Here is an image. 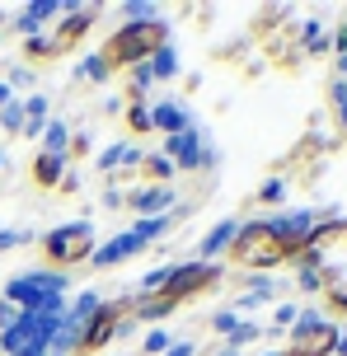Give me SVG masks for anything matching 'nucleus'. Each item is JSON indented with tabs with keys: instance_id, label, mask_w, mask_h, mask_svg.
<instances>
[{
	"instance_id": "nucleus-31",
	"label": "nucleus",
	"mask_w": 347,
	"mask_h": 356,
	"mask_svg": "<svg viewBox=\"0 0 347 356\" xmlns=\"http://www.w3.org/2000/svg\"><path fill=\"white\" fill-rule=\"evenodd\" d=\"M296 286H300L305 296H319V291H324V282H319V272H314L310 263H296Z\"/></svg>"
},
{
	"instance_id": "nucleus-14",
	"label": "nucleus",
	"mask_w": 347,
	"mask_h": 356,
	"mask_svg": "<svg viewBox=\"0 0 347 356\" xmlns=\"http://www.w3.org/2000/svg\"><path fill=\"white\" fill-rule=\"evenodd\" d=\"M277 291H282V286H277L273 277H254L239 296H230V314H254L263 305H277Z\"/></svg>"
},
{
	"instance_id": "nucleus-18",
	"label": "nucleus",
	"mask_w": 347,
	"mask_h": 356,
	"mask_svg": "<svg viewBox=\"0 0 347 356\" xmlns=\"http://www.w3.org/2000/svg\"><path fill=\"white\" fill-rule=\"evenodd\" d=\"M56 15H61V5H56V0H33V5H24V10H19L15 33L19 38H33V33H42V24L56 19Z\"/></svg>"
},
{
	"instance_id": "nucleus-25",
	"label": "nucleus",
	"mask_w": 347,
	"mask_h": 356,
	"mask_svg": "<svg viewBox=\"0 0 347 356\" xmlns=\"http://www.w3.org/2000/svg\"><path fill=\"white\" fill-rule=\"evenodd\" d=\"M329 113H333V122H338V131L347 136V80H338V75L329 80Z\"/></svg>"
},
{
	"instance_id": "nucleus-3",
	"label": "nucleus",
	"mask_w": 347,
	"mask_h": 356,
	"mask_svg": "<svg viewBox=\"0 0 347 356\" xmlns=\"http://www.w3.org/2000/svg\"><path fill=\"white\" fill-rule=\"evenodd\" d=\"M254 272V277H273L277 267H287V249L277 239L273 220H239L235 239L225 249V272Z\"/></svg>"
},
{
	"instance_id": "nucleus-16",
	"label": "nucleus",
	"mask_w": 347,
	"mask_h": 356,
	"mask_svg": "<svg viewBox=\"0 0 347 356\" xmlns=\"http://www.w3.org/2000/svg\"><path fill=\"white\" fill-rule=\"evenodd\" d=\"M174 178H179V169H174V160L160 155V150L141 155V164H136V183H141V188H174Z\"/></svg>"
},
{
	"instance_id": "nucleus-35",
	"label": "nucleus",
	"mask_w": 347,
	"mask_h": 356,
	"mask_svg": "<svg viewBox=\"0 0 347 356\" xmlns=\"http://www.w3.org/2000/svg\"><path fill=\"white\" fill-rule=\"evenodd\" d=\"M249 47V38H239V42H225V47H216V61H225V66H235V56Z\"/></svg>"
},
{
	"instance_id": "nucleus-33",
	"label": "nucleus",
	"mask_w": 347,
	"mask_h": 356,
	"mask_svg": "<svg viewBox=\"0 0 347 356\" xmlns=\"http://www.w3.org/2000/svg\"><path fill=\"white\" fill-rule=\"evenodd\" d=\"M235 323H239V314L220 309V314H211V333H216V338H230V333H235Z\"/></svg>"
},
{
	"instance_id": "nucleus-39",
	"label": "nucleus",
	"mask_w": 347,
	"mask_h": 356,
	"mask_svg": "<svg viewBox=\"0 0 347 356\" xmlns=\"http://www.w3.org/2000/svg\"><path fill=\"white\" fill-rule=\"evenodd\" d=\"M104 207H108V211H118V207H122V188H104Z\"/></svg>"
},
{
	"instance_id": "nucleus-8",
	"label": "nucleus",
	"mask_w": 347,
	"mask_h": 356,
	"mask_svg": "<svg viewBox=\"0 0 347 356\" xmlns=\"http://www.w3.org/2000/svg\"><path fill=\"white\" fill-rule=\"evenodd\" d=\"M160 155H169L179 174H202V169H216L220 164V150L202 141V127H188L179 136H165V150Z\"/></svg>"
},
{
	"instance_id": "nucleus-9",
	"label": "nucleus",
	"mask_w": 347,
	"mask_h": 356,
	"mask_svg": "<svg viewBox=\"0 0 347 356\" xmlns=\"http://www.w3.org/2000/svg\"><path fill=\"white\" fill-rule=\"evenodd\" d=\"M94 19H99V5H61V24H52V47L56 56L80 52V42L94 33Z\"/></svg>"
},
{
	"instance_id": "nucleus-42",
	"label": "nucleus",
	"mask_w": 347,
	"mask_h": 356,
	"mask_svg": "<svg viewBox=\"0 0 347 356\" xmlns=\"http://www.w3.org/2000/svg\"><path fill=\"white\" fill-rule=\"evenodd\" d=\"M216 356H239V347H230V342H220V347H216Z\"/></svg>"
},
{
	"instance_id": "nucleus-30",
	"label": "nucleus",
	"mask_w": 347,
	"mask_h": 356,
	"mask_svg": "<svg viewBox=\"0 0 347 356\" xmlns=\"http://www.w3.org/2000/svg\"><path fill=\"white\" fill-rule=\"evenodd\" d=\"M169 347H174V338H169V328H150L146 338H141V352H146V356H165Z\"/></svg>"
},
{
	"instance_id": "nucleus-20",
	"label": "nucleus",
	"mask_w": 347,
	"mask_h": 356,
	"mask_svg": "<svg viewBox=\"0 0 347 356\" xmlns=\"http://www.w3.org/2000/svg\"><path fill=\"white\" fill-rule=\"evenodd\" d=\"M19 56H24V66L33 71V66H52L56 47H52V38H47V33H33V38H24V42H19Z\"/></svg>"
},
{
	"instance_id": "nucleus-19",
	"label": "nucleus",
	"mask_w": 347,
	"mask_h": 356,
	"mask_svg": "<svg viewBox=\"0 0 347 356\" xmlns=\"http://www.w3.org/2000/svg\"><path fill=\"white\" fill-rule=\"evenodd\" d=\"M141 155H146V150L118 141V145H108V150H99V174L113 178V169H136V164H141Z\"/></svg>"
},
{
	"instance_id": "nucleus-38",
	"label": "nucleus",
	"mask_w": 347,
	"mask_h": 356,
	"mask_svg": "<svg viewBox=\"0 0 347 356\" xmlns=\"http://www.w3.org/2000/svg\"><path fill=\"white\" fill-rule=\"evenodd\" d=\"M193 352H197V342H193V338H174V347H169L165 356H193Z\"/></svg>"
},
{
	"instance_id": "nucleus-12",
	"label": "nucleus",
	"mask_w": 347,
	"mask_h": 356,
	"mask_svg": "<svg viewBox=\"0 0 347 356\" xmlns=\"http://www.w3.org/2000/svg\"><path fill=\"white\" fill-rule=\"evenodd\" d=\"M122 207L150 220V216H169L179 207V197H174V188H131V193H122Z\"/></svg>"
},
{
	"instance_id": "nucleus-34",
	"label": "nucleus",
	"mask_w": 347,
	"mask_h": 356,
	"mask_svg": "<svg viewBox=\"0 0 347 356\" xmlns=\"http://www.w3.org/2000/svg\"><path fill=\"white\" fill-rule=\"evenodd\" d=\"M122 15H127V24H131V19H160V10H155V5H141V0H131V5H122Z\"/></svg>"
},
{
	"instance_id": "nucleus-44",
	"label": "nucleus",
	"mask_w": 347,
	"mask_h": 356,
	"mask_svg": "<svg viewBox=\"0 0 347 356\" xmlns=\"http://www.w3.org/2000/svg\"><path fill=\"white\" fill-rule=\"evenodd\" d=\"M15 356H47L42 347H24V352H15Z\"/></svg>"
},
{
	"instance_id": "nucleus-40",
	"label": "nucleus",
	"mask_w": 347,
	"mask_h": 356,
	"mask_svg": "<svg viewBox=\"0 0 347 356\" xmlns=\"http://www.w3.org/2000/svg\"><path fill=\"white\" fill-rule=\"evenodd\" d=\"M197 89H202V75H197V71L183 75V94H197Z\"/></svg>"
},
{
	"instance_id": "nucleus-10",
	"label": "nucleus",
	"mask_w": 347,
	"mask_h": 356,
	"mask_svg": "<svg viewBox=\"0 0 347 356\" xmlns=\"http://www.w3.org/2000/svg\"><path fill=\"white\" fill-rule=\"evenodd\" d=\"M314 225H319V211H282L273 216V230L277 239H282V249H287V263H300V253H305V239L314 234Z\"/></svg>"
},
{
	"instance_id": "nucleus-47",
	"label": "nucleus",
	"mask_w": 347,
	"mask_h": 356,
	"mask_svg": "<svg viewBox=\"0 0 347 356\" xmlns=\"http://www.w3.org/2000/svg\"><path fill=\"white\" fill-rule=\"evenodd\" d=\"M343 38H347V24H343Z\"/></svg>"
},
{
	"instance_id": "nucleus-22",
	"label": "nucleus",
	"mask_w": 347,
	"mask_h": 356,
	"mask_svg": "<svg viewBox=\"0 0 347 356\" xmlns=\"http://www.w3.org/2000/svg\"><path fill=\"white\" fill-rule=\"evenodd\" d=\"M282 197H287V178H282V174H273V178H263V183L254 188V197L244 202V211H249V207H277Z\"/></svg>"
},
{
	"instance_id": "nucleus-41",
	"label": "nucleus",
	"mask_w": 347,
	"mask_h": 356,
	"mask_svg": "<svg viewBox=\"0 0 347 356\" xmlns=\"http://www.w3.org/2000/svg\"><path fill=\"white\" fill-rule=\"evenodd\" d=\"M10 99H15V89H10V85H5V80H0V108L10 104Z\"/></svg>"
},
{
	"instance_id": "nucleus-15",
	"label": "nucleus",
	"mask_w": 347,
	"mask_h": 356,
	"mask_svg": "<svg viewBox=\"0 0 347 356\" xmlns=\"http://www.w3.org/2000/svg\"><path fill=\"white\" fill-rule=\"evenodd\" d=\"M235 230H239V216H225V220H216L211 230L202 234L197 263H220V258H225V249H230V239H235Z\"/></svg>"
},
{
	"instance_id": "nucleus-4",
	"label": "nucleus",
	"mask_w": 347,
	"mask_h": 356,
	"mask_svg": "<svg viewBox=\"0 0 347 356\" xmlns=\"http://www.w3.org/2000/svg\"><path fill=\"white\" fill-rule=\"evenodd\" d=\"M99 239H94V220H66V225H52L47 234H38V253H42V267L47 272H71V267L90 263Z\"/></svg>"
},
{
	"instance_id": "nucleus-7",
	"label": "nucleus",
	"mask_w": 347,
	"mask_h": 356,
	"mask_svg": "<svg viewBox=\"0 0 347 356\" xmlns=\"http://www.w3.org/2000/svg\"><path fill=\"white\" fill-rule=\"evenodd\" d=\"M333 352H338V323L324 309H300V319L287 328L282 356H333Z\"/></svg>"
},
{
	"instance_id": "nucleus-6",
	"label": "nucleus",
	"mask_w": 347,
	"mask_h": 356,
	"mask_svg": "<svg viewBox=\"0 0 347 356\" xmlns=\"http://www.w3.org/2000/svg\"><path fill=\"white\" fill-rule=\"evenodd\" d=\"M136 319H131V296H118V300H99L85 328H80V338H75L71 356H104L118 338H127Z\"/></svg>"
},
{
	"instance_id": "nucleus-21",
	"label": "nucleus",
	"mask_w": 347,
	"mask_h": 356,
	"mask_svg": "<svg viewBox=\"0 0 347 356\" xmlns=\"http://www.w3.org/2000/svg\"><path fill=\"white\" fill-rule=\"evenodd\" d=\"M146 71H150V80H155V85H165V80H179V52H174V42H165L160 52L150 56Z\"/></svg>"
},
{
	"instance_id": "nucleus-13",
	"label": "nucleus",
	"mask_w": 347,
	"mask_h": 356,
	"mask_svg": "<svg viewBox=\"0 0 347 356\" xmlns=\"http://www.w3.org/2000/svg\"><path fill=\"white\" fill-rule=\"evenodd\" d=\"M150 127L155 131H165V136H179V131H188L193 122V113L183 104H174V99H150Z\"/></svg>"
},
{
	"instance_id": "nucleus-29",
	"label": "nucleus",
	"mask_w": 347,
	"mask_h": 356,
	"mask_svg": "<svg viewBox=\"0 0 347 356\" xmlns=\"http://www.w3.org/2000/svg\"><path fill=\"white\" fill-rule=\"evenodd\" d=\"M258 338H263V323H254V319H239V323H235V333H230L225 342L244 352V347H249V342H258Z\"/></svg>"
},
{
	"instance_id": "nucleus-24",
	"label": "nucleus",
	"mask_w": 347,
	"mask_h": 356,
	"mask_svg": "<svg viewBox=\"0 0 347 356\" xmlns=\"http://www.w3.org/2000/svg\"><path fill=\"white\" fill-rule=\"evenodd\" d=\"M122 127H127V136H150L155 127H150V104H127L122 108Z\"/></svg>"
},
{
	"instance_id": "nucleus-27",
	"label": "nucleus",
	"mask_w": 347,
	"mask_h": 356,
	"mask_svg": "<svg viewBox=\"0 0 347 356\" xmlns=\"http://www.w3.org/2000/svg\"><path fill=\"white\" fill-rule=\"evenodd\" d=\"M0 131L5 136H24V99H10L0 108Z\"/></svg>"
},
{
	"instance_id": "nucleus-43",
	"label": "nucleus",
	"mask_w": 347,
	"mask_h": 356,
	"mask_svg": "<svg viewBox=\"0 0 347 356\" xmlns=\"http://www.w3.org/2000/svg\"><path fill=\"white\" fill-rule=\"evenodd\" d=\"M333 66H338V80H347V52L338 56V61H333Z\"/></svg>"
},
{
	"instance_id": "nucleus-45",
	"label": "nucleus",
	"mask_w": 347,
	"mask_h": 356,
	"mask_svg": "<svg viewBox=\"0 0 347 356\" xmlns=\"http://www.w3.org/2000/svg\"><path fill=\"white\" fill-rule=\"evenodd\" d=\"M258 356H282V352H258Z\"/></svg>"
},
{
	"instance_id": "nucleus-46",
	"label": "nucleus",
	"mask_w": 347,
	"mask_h": 356,
	"mask_svg": "<svg viewBox=\"0 0 347 356\" xmlns=\"http://www.w3.org/2000/svg\"><path fill=\"white\" fill-rule=\"evenodd\" d=\"M0 164H5V150H0Z\"/></svg>"
},
{
	"instance_id": "nucleus-23",
	"label": "nucleus",
	"mask_w": 347,
	"mask_h": 356,
	"mask_svg": "<svg viewBox=\"0 0 347 356\" xmlns=\"http://www.w3.org/2000/svg\"><path fill=\"white\" fill-rule=\"evenodd\" d=\"M66 145H71V127L61 122V118H47V127H42V150L66 160Z\"/></svg>"
},
{
	"instance_id": "nucleus-37",
	"label": "nucleus",
	"mask_w": 347,
	"mask_h": 356,
	"mask_svg": "<svg viewBox=\"0 0 347 356\" xmlns=\"http://www.w3.org/2000/svg\"><path fill=\"white\" fill-rule=\"evenodd\" d=\"M5 85L15 89V85H33V71H29V66H15V71L5 75Z\"/></svg>"
},
{
	"instance_id": "nucleus-11",
	"label": "nucleus",
	"mask_w": 347,
	"mask_h": 356,
	"mask_svg": "<svg viewBox=\"0 0 347 356\" xmlns=\"http://www.w3.org/2000/svg\"><path fill=\"white\" fill-rule=\"evenodd\" d=\"M141 249H146V239H141V234L118 230V234L108 239V244H99V249H94L90 267H94V272H108V267H122V263H131V258H136Z\"/></svg>"
},
{
	"instance_id": "nucleus-26",
	"label": "nucleus",
	"mask_w": 347,
	"mask_h": 356,
	"mask_svg": "<svg viewBox=\"0 0 347 356\" xmlns=\"http://www.w3.org/2000/svg\"><path fill=\"white\" fill-rule=\"evenodd\" d=\"M108 75L113 71L99 61V56H80V66H75V80H80V85H104Z\"/></svg>"
},
{
	"instance_id": "nucleus-17",
	"label": "nucleus",
	"mask_w": 347,
	"mask_h": 356,
	"mask_svg": "<svg viewBox=\"0 0 347 356\" xmlns=\"http://www.w3.org/2000/svg\"><path fill=\"white\" fill-rule=\"evenodd\" d=\"M66 174V160L61 155H47V150H38L33 160H29V183L42 188V193H56V183Z\"/></svg>"
},
{
	"instance_id": "nucleus-32",
	"label": "nucleus",
	"mask_w": 347,
	"mask_h": 356,
	"mask_svg": "<svg viewBox=\"0 0 347 356\" xmlns=\"http://www.w3.org/2000/svg\"><path fill=\"white\" fill-rule=\"evenodd\" d=\"M94 155V141L85 131H71V145H66V160H90Z\"/></svg>"
},
{
	"instance_id": "nucleus-36",
	"label": "nucleus",
	"mask_w": 347,
	"mask_h": 356,
	"mask_svg": "<svg viewBox=\"0 0 347 356\" xmlns=\"http://www.w3.org/2000/svg\"><path fill=\"white\" fill-rule=\"evenodd\" d=\"M80 188H85V183H80V174H71V169L61 174V183H56V193H61V197H80Z\"/></svg>"
},
{
	"instance_id": "nucleus-2",
	"label": "nucleus",
	"mask_w": 347,
	"mask_h": 356,
	"mask_svg": "<svg viewBox=\"0 0 347 356\" xmlns=\"http://www.w3.org/2000/svg\"><path fill=\"white\" fill-rule=\"evenodd\" d=\"M165 42H169L165 19H131V24H118L94 56H99L113 75H127V71H136V66H146Z\"/></svg>"
},
{
	"instance_id": "nucleus-5",
	"label": "nucleus",
	"mask_w": 347,
	"mask_h": 356,
	"mask_svg": "<svg viewBox=\"0 0 347 356\" xmlns=\"http://www.w3.org/2000/svg\"><path fill=\"white\" fill-rule=\"evenodd\" d=\"M66 291H71V282H66L61 272L33 267V272H19V277H10L0 300L15 305L19 314H29V309H52V314H66Z\"/></svg>"
},
{
	"instance_id": "nucleus-1",
	"label": "nucleus",
	"mask_w": 347,
	"mask_h": 356,
	"mask_svg": "<svg viewBox=\"0 0 347 356\" xmlns=\"http://www.w3.org/2000/svg\"><path fill=\"white\" fill-rule=\"evenodd\" d=\"M300 263H310L324 282V309L329 319H347V216H319L314 234L305 239Z\"/></svg>"
},
{
	"instance_id": "nucleus-28",
	"label": "nucleus",
	"mask_w": 347,
	"mask_h": 356,
	"mask_svg": "<svg viewBox=\"0 0 347 356\" xmlns=\"http://www.w3.org/2000/svg\"><path fill=\"white\" fill-rule=\"evenodd\" d=\"M296 319H300V305H296V300H282V305H273V323H268L263 333H287Z\"/></svg>"
}]
</instances>
